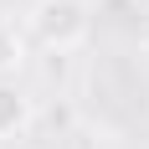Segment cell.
Masks as SVG:
<instances>
[{"mask_svg":"<svg viewBox=\"0 0 149 149\" xmlns=\"http://www.w3.org/2000/svg\"><path fill=\"white\" fill-rule=\"evenodd\" d=\"M31 123V98L15 88L10 77H0V139L5 134H21Z\"/></svg>","mask_w":149,"mask_h":149,"instance_id":"7a4b0ae2","label":"cell"},{"mask_svg":"<svg viewBox=\"0 0 149 149\" xmlns=\"http://www.w3.org/2000/svg\"><path fill=\"white\" fill-rule=\"evenodd\" d=\"M36 41L52 46V52H77V46L93 36V15L82 0H36Z\"/></svg>","mask_w":149,"mask_h":149,"instance_id":"6da1fadb","label":"cell"},{"mask_svg":"<svg viewBox=\"0 0 149 149\" xmlns=\"http://www.w3.org/2000/svg\"><path fill=\"white\" fill-rule=\"evenodd\" d=\"M26 62V46H21V31L10 21H0V77H15Z\"/></svg>","mask_w":149,"mask_h":149,"instance_id":"3957f363","label":"cell"}]
</instances>
